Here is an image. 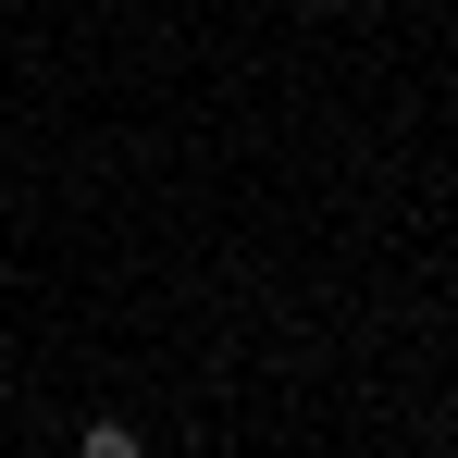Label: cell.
<instances>
[{
    "instance_id": "obj_1",
    "label": "cell",
    "mask_w": 458,
    "mask_h": 458,
    "mask_svg": "<svg viewBox=\"0 0 458 458\" xmlns=\"http://www.w3.org/2000/svg\"><path fill=\"white\" fill-rule=\"evenodd\" d=\"M87 458H137V434L124 421H87Z\"/></svg>"
}]
</instances>
